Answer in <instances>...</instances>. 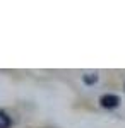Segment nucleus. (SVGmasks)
I'll return each mask as SVG.
<instances>
[{
	"instance_id": "obj_1",
	"label": "nucleus",
	"mask_w": 125,
	"mask_h": 128,
	"mask_svg": "<svg viewBox=\"0 0 125 128\" xmlns=\"http://www.w3.org/2000/svg\"><path fill=\"white\" fill-rule=\"evenodd\" d=\"M99 102H101V106H103V108L113 109V108H116V106L120 104V98L115 96V94H105V96H101Z\"/></svg>"
},
{
	"instance_id": "obj_2",
	"label": "nucleus",
	"mask_w": 125,
	"mask_h": 128,
	"mask_svg": "<svg viewBox=\"0 0 125 128\" xmlns=\"http://www.w3.org/2000/svg\"><path fill=\"white\" fill-rule=\"evenodd\" d=\"M10 116L5 113V111H2L0 109V128H9L10 126Z\"/></svg>"
},
{
	"instance_id": "obj_3",
	"label": "nucleus",
	"mask_w": 125,
	"mask_h": 128,
	"mask_svg": "<svg viewBox=\"0 0 125 128\" xmlns=\"http://www.w3.org/2000/svg\"><path fill=\"white\" fill-rule=\"evenodd\" d=\"M96 80H98L96 74H86V75H84V82H86V84H94Z\"/></svg>"
}]
</instances>
